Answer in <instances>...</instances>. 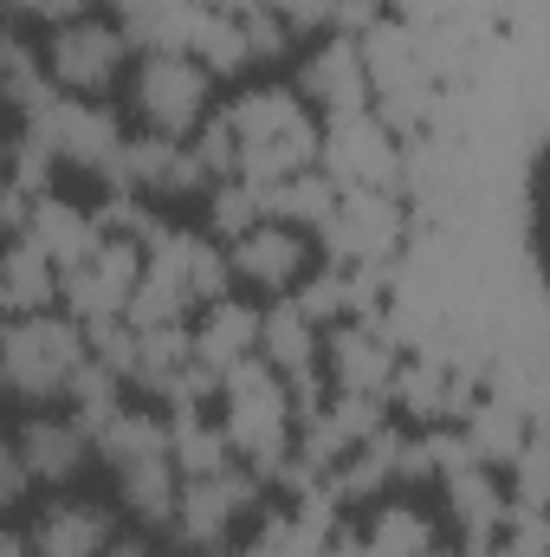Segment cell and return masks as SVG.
Here are the masks:
<instances>
[{
    "label": "cell",
    "mask_w": 550,
    "mask_h": 557,
    "mask_svg": "<svg viewBox=\"0 0 550 557\" xmlns=\"http://www.w3.org/2000/svg\"><path fill=\"white\" fill-rule=\"evenodd\" d=\"M85 363H91V344H85V324H78V318H52V311L7 318V337H0V383H7L13 403L52 409L59 396L78 389Z\"/></svg>",
    "instance_id": "1"
},
{
    "label": "cell",
    "mask_w": 550,
    "mask_h": 557,
    "mask_svg": "<svg viewBox=\"0 0 550 557\" xmlns=\"http://www.w3.org/2000/svg\"><path fill=\"white\" fill-rule=\"evenodd\" d=\"M291 389L266 357H247L240 370H227V441L253 473H278L285 447H291Z\"/></svg>",
    "instance_id": "2"
},
{
    "label": "cell",
    "mask_w": 550,
    "mask_h": 557,
    "mask_svg": "<svg viewBox=\"0 0 550 557\" xmlns=\"http://www.w3.org/2000/svg\"><path fill=\"white\" fill-rule=\"evenodd\" d=\"M130 98H137V117L149 137H168L182 143L195 124H201V111H208V98H214V72L195 59V52H149L137 65V85H130Z\"/></svg>",
    "instance_id": "3"
},
{
    "label": "cell",
    "mask_w": 550,
    "mask_h": 557,
    "mask_svg": "<svg viewBox=\"0 0 550 557\" xmlns=\"http://www.w3.org/2000/svg\"><path fill=\"white\" fill-rule=\"evenodd\" d=\"M46 72L65 98H104L130 72V26L91 13V20L46 33Z\"/></svg>",
    "instance_id": "4"
},
{
    "label": "cell",
    "mask_w": 550,
    "mask_h": 557,
    "mask_svg": "<svg viewBox=\"0 0 550 557\" xmlns=\"http://www.w3.org/2000/svg\"><path fill=\"white\" fill-rule=\"evenodd\" d=\"M26 131L52 149V162H78V169H104V175H117V162L130 149L104 98H52L39 117H26Z\"/></svg>",
    "instance_id": "5"
},
{
    "label": "cell",
    "mask_w": 550,
    "mask_h": 557,
    "mask_svg": "<svg viewBox=\"0 0 550 557\" xmlns=\"http://www.w3.org/2000/svg\"><path fill=\"white\" fill-rule=\"evenodd\" d=\"M247 506H260V473L253 467H221V473L182 480V506H175L168 539L188 545V552H214Z\"/></svg>",
    "instance_id": "6"
},
{
    "label": "cell",
    "mask_w": 550,
    "mask_h": 557,
    "mask_svg": "<svg viewBox=\"0 0 550 557\" xmlns=\"http://www.w3.org/2000/svg\"><path fill=\"white\" fill-rule=\"evenodd\" d=\"M59 278H65L59 298H65L85 324H117L142 292V260H137L130 240H98L78 267H65Z\"/></svg>",
    "instance_id": "7"
},
{
    "label": "cell",
    "mask_w": 550,
    "mask_h": 557,
    "mask_svg": "<svg viewBox=\"0 0 550 557\" xmlns=\"http://www.w3.org/2000/svg\"><path fill=\"white\" fill-rule=\"evenodd\" d=\"M26 539L39 545V557H104L117 539H124V532H117V512H111L104 499H85V493H52V499L33 512Z\"/></svg>",
    "instance_id": "8"
},
{
    "label": "cell",
    "mask_w": 550,
    "mask_h": 557,
    "mask_svg": "<svg viewBox=\"0 0 550 557\" xmlns=\"http://www.w3.org/2000/svg\"><path fill=\"white\" fill-rule=\"evenodd\" d=\"M7 441L20 447V460L33 467V480H39V486H72V480L91 467V447H98V434H91L85 421H78V416H52V409L26 416Z\"/></svg>",
    "instance_id": "9"
},
{
    "label": "cell",
    "mask_w": 550,
    "mask_h": 557,
    "mask_svg": "<svg viewBox=\"0 0 550 557\" xmlns=\"http://www.w3.org/2000/svg\"><path fill=\"white\" fill-rule=\"evenodd\" d=\"M304 260H311V247H304V234L291 227V221H260L253 234H240L234 240V278H247V285H260V292H291L298 273H304Z\"/></svg>",
    "instance_id": "10"
},
{
    "label": "cell",
    "mask_w": 550,
    "mask_h": 557,
    "mask_svg": "<svg viewBox=\"0 0 550 557\" xmlns=\"http://www.w3.org/2000/svg\"><path fill=\"white\" fill-rule=\"evenodd\" d=\"M111 182H137V188H149V195H195V188H208L214 175H208V162L188 156L182 143L137 137L130 149H124V162H117Z\"/></svg>",
    "instance_id": "11"
},
{
    "label": "cell",
    "mask_w": 550,
    "mask_h": 557,
    "mask_svg": "<svg viewBox=\"0 0 550 557\" xmlns=\"http://www.w3.org/2000/svg\"><path fill=\"white\" fill-rule=\"evenodd\" d=\"M324 247L343 253V260H376V253H389V247H396V208H389L383 195H350V201H337L330 221H324Z\"/></svg>",
    "instance_id": "12"
},
{
    "label": "cell",
    "mask_w": 550,
    "mask_h": 557,
    "mask_svg": "<svg viewBox=\"0 0 550 557\" xmlns=\"http://www.w3.org/2000/svg\"><path fill=\"white\" fill-rule=\"evenodd\" d=\"M52 292H65L59 260H52L33 234H13V247H7V273H0V305H7V318L52 311Z\"/></svg>",
    "instance_id": "13"
},
{
    "label": "cell",
    "mask_w": 550,
    "mask_h": 557,
    "mask_svg": "<svg viewBox=\"0 0 550 557\" xmlns=\"http://www.w3.org/2000/svg\"><path fill=\"white\" fill-rule=\"evenodd\" d=\"M260 331H266V318H260V311L214 298V311H208V324H201V337H195L201 370L227 376V370H240L247 357H260Z\"/></svg>",
    "instance_id": "14"
},
{
    "label": "cell",
    "mask_w": 550,
    "mask_h": 557,
    "mask_svg": "<svg viewBox=\"0 0 550 557\" xmlns=\"http://www.w3.org/2000/svg\"><path fill=\"white\" fill-rule=\"evenodd\" d=\"M330 370H337V383H343L350 396L383 389V383H389V370H396L389 337H383V331H363V324H343V331L330 337Z\"/></svg>",
    "instance_id": "15"
},
{
    "label": "cell",
    "mask_w": 550,
    "mask_h": 557,
    "mask_svg": "<svg viewBox=\"0 0 550 557\" xmlns=\"http://www.w3.org/2000/svg\"><path fill=\"white\" fill-rule=\"evenodd\" d=\"M311 350H317V337H311V311H304V305H278V311H266L260 357L273 363L278 376H298V370H311Z\"/></svg>",
    "instance_id": "16"
},
{
    "label": "cell",
    "mask_w": 550,
    "mask_h": 557,
    "mask_svg": "<svg viewBox=\"0 0 550 557\" xmlns=\"http://www.w3.org/2000/svg\"><path fill=\"white\" fill-rule=\"evenodd\" d=\"M168 447H175V467H182V480H201V473H221L227 467V428H208L201 416H188L182 409V421L168 428Z\"/></svg>",
    "instance_id": "17"
},
{
    "label": "cell",
    "mask_w": 550,
    "mask_h": 557,
    "mask_svg": "<svg viewBox=\"0 0 550 557\" xmlns=\"http://www.w3.org/2000/svg\"><path fill=\"white\" fill-rule=\"evenodd\" d=\"M370 545H376V557H421V552H434V525L414 506H389V512H376Z\"/></svg>",
    "instance_id": "18"
},
{
    "label": "cell",
    "mask_w": 550,
    "mask_h": 557,
    "mask_svg": "<svg viewBox=\"0 0 550 557\" xmlns=\"http://www.w3.org/2000/svg\"><path fill=\"white\" fill-rule=\"evenodd\" d=\"M7 7H13V20H39L46 33H59L72 20H91V0H7Z\"/></svg>",
    "instance_id": "19"
},
{
    "label": "cell",
    "mask_w": 550,
    "mask_h": 557,
    "mask_svg": "<svg viewBox=\"0 0 550 557\" xmlns=\"http://www.w3.org/2000/svg\"><path fill=\"white\" fill-rule=\"evenodd\" d=\"M33 486H39V480H33V467H26V460H20V447L7 441V447H0V506H7V512H20V506L33 499Z\"/></svg>",
    "instance_id": "20"
},
{
    "label": "cell",
    "mask_w": 550,
    "mask_h": 557,
    "mask_svg": "<svg viewBox=\"0 0 550 557\" xmlns=\"http://www.w3.org/2000/svg\"><path fill=\"white\" fill-rule=\"evenodd\" d=\"M311 552H317V539H304V525H266V539L247 545L240 557H311Z\"/></svg>",
    "instance_id": "21"
},
{
    "label": "cell",
    "mask_w": 550,
    "mask_h": 557,
    "mask_svg": "<svg viewBox=\"0 0 550 557\" xmlns=\"http://www.w3.org/2000/svg\"><path fill=\"white\" fill-rule=\"evenodd\" d=\"M0 557H39V545L26 539V525H13V532H0Z\"/></svg>",
    "instance_id": "22"
},
{
    "label": "cell",
    "mask_w": 550,
    "mask_h": 557,
    "mask_svg": "<svg viewBox=\"0 0 550 557\" xmlns=\"http://www.w3.org/2000/svg\"><path fill=\"white\" fill-rule=\"evenodd\" d=\"M104 557H155V545H149L142 532H124V539H117V545H111Z\"/></svg>",
    "instance_id": "23"
},
{
    "label": "cell",
    "mask_w": 550,
    "mask_h": 557,
    "mask_svg": "<svg viewBox=\"0 0 550 557\" xmlns=\"http://www.w3.org/2000/svg\"><path fill=\"white\" fill-rule=\"evenodd\" d=\"M421 557H440V552H421Z\"/></svg>",
    "instance_id": "24"
}]
</instances>
